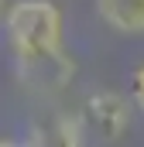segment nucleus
<instances>
[{"label": "nucleus", "mask_w": 144, "mask_h": 147, "mask_svg": "<svg viewBox=\"0 0 144 147\" xmlns=\"http://www.w3.org/2000/svg\"><path fill=\"white\" fill-rule=\"evenodd\" d=\"M3 41L14 65H35L55 58L65 48V10L55 0H10L3 17Z\"/></svg>", "instance_id": "f257e3e1"}, {"label": "nucleus", "mask_w": 144, "mask_h": 147, "mask_svg": "<svg viewBox=\"0 0 144 147\" xmlns=\"http://www.w3.org/2000/svg\"><path fill=\"white\" fill-rule=\"evenodd\" d=\"M86 123V134H96L103 144H117L127 137L130 120H134V103L124 99L117 89H96L86 96V110L79 113Z\"/></svg>", "instance_id": "f03ea898"}, {"label": "nucleus", "mask_w": 144, "mask_h": 147, "mask_svg": "<svg viewBox=\"0 0 144 147\" xmlns=\"http://www.w3.org/2000/svg\"><path fill=\"white\" fill-rule=\"evenodd\" d=\"M24 147H86V123L79 113L48 110L28 127Z\"/></svg>", "instance_id": "7ed1b4c3"}, {"label": "nucleus", "mask_w": 144, "mask_h": 147, "mask_svg": "<svg viewBox=\"0 0 144 147\" xmlns=\"http://www.w3.org/2000/svg\"><path fill=\"white\" fill-rule=\"evenodd\" d=\"M14 72L21 79V86L35 96H55L62 89H69V82L75 79V62H72L69 51L55 55V58H45L35 65H14Z\"/></svg>", "instance_id": "20e7f679"}, {"label": "nucleus", "mask_w": 144, "mask_h": 147, "mask_svg": "<svg viewBox=\"0 0 144 147\" xmlns=\"http://www.w3.org/2000/svg\"><path fill=\"white\" fill-rule=\"evenodd\" d=\"M96 17L120 38H144V0H93Z\"/></svg>", "instance_id": "39448f33"}, {"label": "nucleus", "mask_w": 144, "mask_h": 147, "mask_svg": "<svg viewBox=\"0 0 144 147\" xmlns=\"http://www.w3.org/2000/svg\"><path fill=\"white\" fill-rule=\"evenodd\" d=\"M130 103L144 110V65H137L130 75Z\"/></svg>", "instance_id": "423d86ee"}, {"label": "nucleus", "mask_w": 144, "mask_h": 147, "mask_svg": "<svg viewBox=\"0 0 144 147\" xmlns=\"http://www.w3.org/2000/svg\"><path fill=\"white\" fill-rule=\"evenodd\" d=\"M0 147H24L21 140H14V137H0Z\"/></svg>", "instance_id": "0eeeda50"}, {"label": "nucleus", "mask_w": 144, "mask_h": 147, "mask_svg": "<svg viewBox=\"0 0 144 147\" xmlns=\"http://www.w3.org/2000/svg\"><path fill=\"white\" fill-rule=\"evenodd\" d=\"M7 3H10V0H0V17H3V10H7Z\"/></svg>", "instance_id": "6e6552de"}]
</instances>
